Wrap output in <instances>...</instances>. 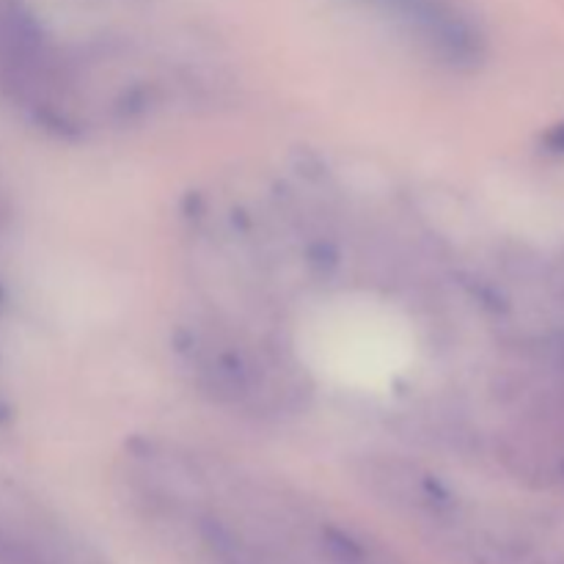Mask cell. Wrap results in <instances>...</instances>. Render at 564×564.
I'll return each instance as SVG.
<instances>
[{
  "label": "cell",
  "instance_id": "6da1fadb",
  "mask_svg": "<svg viewBox=\"0 0 564 564\" xmlns=\"http://www.w3.org/2000/svg\"><path fill=\"white\" fill-rule=\"evenodd\" d=\"M433 58L471 66L482 58L485 36L460 0H372Z\"/></svg>",
  "mask_w": 564,
  "mask_h": 564
},
{
  "label": "cell",
  "instance_id": "7a4b0ae2",
  "mask_svg": "<svg viewBox=\"0 0 564 564\" xmlns=\"http://www.w3.org/2000/svg\"><path fill=\"white\" fill-rule=\"evenodd\" d=\"M551 149H554V152H564V124L551 132Z\"/></svg>",
  "mask_w": 564,
  "mask_h": 564
}]
</instances>
